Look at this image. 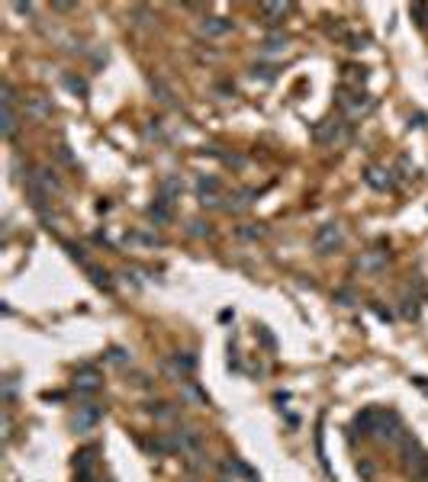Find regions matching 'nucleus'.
I'll return each mask as SVG.
<instances>
[{
	"instance_id": "obj_11",
	"label": "nucleus",
	"mask_w": 428,
	"mask_h": 482,
	"mask_svg": "<svg viewBox=\"0 0 428 482\" xmlns=\"http://www.w3.org/2000/svg\"><path fill=\"white\" fill-rule=\"evenodd\" d=\"M177 196H181V181H177V177H161V183H158V200H164V203L174 206Z\"/></svg>"
},
{
	"instance_id": "obj_25",
	"label": "nucleus",
	"mask_w": 428,
	"mask_h": 482,
	"mask_svg": "<svg viewBox=\"0 0 428 482\" xmlns=\"http://www.w3.org/2000/svg\"><path fill=\"white\" fill-rule=\"evenodd\" d=\"M409 13L415 16V23H419V26H428V7H425V4H413V7H409Z\"/></svg>"
},
{
	"instance_id": "obj_21",
	"label": "nucleus",
	"mask_w": 428,
	"mask_h": 482,
	"mask_svg": "<svg viewBox=\"0 0 428 482\" xmlns=\"http://www.w3.org/2000/svg\"><path fill=\"white\" fill-rule=\"evenodd\" d=\"M30 116H36V119H48V116H52V103H46L42 97H32L30 100Z\"/></svg>"
},
{
	"instance_id": "obj_8",
	"label": "nucleus",
	"mask_w": 428,
	"mask_h": 482,
	"mask_svg": "<svg viewBox=\"0 0 428 482\" xmlns=\"http://www.w3.org/2000/svg\"><path fill=\"white\" fill-rule=\"evenodd\" d=\"M100 386L103 383H100V373L93 367H81L74 373V389L81 392V396H91V392H97Z\"/></svg>"
},
{
	"instance_id": "obj_26",
	"label": "nucleus",
	"mask_w": 428,
	"mask_h": 482,
	"mask_svg": "<svg viewBox=\"0 0 428 482\" xmlns=\"http://www.w3.org/2000/svg\"><path fill=\"white\" fill-rule=\"evenodd\" d=\"M65 87H68V91H74V93H87V84L81 81V77H74V74L65 77Z\"/></svg>"
},
{
	"instance_id": "obj_14",
	"label": "nucleus",
	"mask_w": 428,
	"mask_h": 482,
	"mask_svg": "<svg viewBox=\"0 0 428 482\" xmlns=\"http://www.w3.org/2000/svg\"><path fill=\"white\" fill-rule=\"evenodd\" d=\"M364 181L370 183L374 190H390L393 187V177H390V171H380V167H370V171L364 174Z\"/></svg>"
},
{
	"instance_id": "obj_28",
	"label": "nucleus",
	"mask_w": 428,
	"mask_h": 482,
	"mask_svg": "<svg viewBox=\"0 0 428 482\" xmlns=\"http://www.w3.org/2000/svg\"><path fill=\"white\" fill-rule=\"evenodd\" d=\"M4 399H7V405H13V399H16V379L13 377L4 379Z\"/></svg>"
},
{
	"instance_id": "obj_32",
	"label": "nucleus",
	"mask_w": 428,
	"mask_h": 482,
	"mask_svg": "<svg viewBox=\"0 0 428 482\" xmlns=\"http://www.w3.org/2000/svg\"><path fill=\"white\" fill-rule=\"evenodd\" d=\"M13 10H16V13H26V16L32 13V7H30V4H13Z\"/></svg>"
},
{
	"instance_id": "obj_17",
	"label": "nucleus",
	"mask_w": 428,
	"mask_h": 482,
	"mask_svg": "<svg viewBox=\"0 0 428 482\" xmlns=\"http://www.w3.org/2000/svg\"><path fill=\"white\" fill-rule=\"evenodd\" d=\"M0 129H4V138L16 136V110L13 106H0Z\"/></svg>"
},
{
	"instance_id": "obj_3",
	"label": "nucleus",
	"mask_w": 428,
	"mask_h": 482,
	"mask_svg": "<svg viewBox=\"0 0 428 482\" xmlns=\"http://www.w3.org/2000/svg\"><path fill=\"white\" fill-rule=\"evenodd\" d=\"M342 241H344V228L338 226V222H329V226H322L319 232L313 235V245H316L319 254H332Z\"/></svg>"
},
{
	"instance_id": "obj_9",
	"label": "nucleus",
	"mask_w": 428,
	"mask_h": 482,
	"mask_svg": "<svg viewBox=\"0 0 428 482\" xmlns=\"http://www.w3.org/2000/svg\"><path fill=\"white\" fill-rule=\"evenodd\" d=\"M342 106H344V113L351 116V119H358V116H367L370 110L377 106V100L370 97V93H358V100L351 97H342Z\"/></svg>"
},
{
	"instance_id": "obj_23",
	"label": "nucleus",
	"mask_w": 428,
	"mask_h": 482,
	"mask_svg": "<svg viewBox=\"0 0 428 482\" xmlns=\"http://www.w3.org/2000/svg\"><path fill=\"white\" fill-rule=\"evenodd\" d=\"M174 360H177V367H181V377H183V373H193V370H197V357H193V354H177Z\"/></svg>"
},
{
	"instance_id": "obj_30",
	"label": "nucleus",
	"mask_w": 428,
	"mask_h": 482,
	"mask_svg": "<svg viewBox=\"0 0 428 482\" xmlns=\"http://www.w3.org/2000/svg\"><path fill=\"white\" fill-rule=\"evenodd\" d=\"M107 360H110V363H126V360H129V357H126V351H119V347H113V351H110V354H107Z\"/></svg>"
},
{
	"instance_id": "obj_6",
	"label": "nucleus",
	"mask_w": 428,
	"mask_h": 482,
	"mask_svg": "<svg viewBox=\"0 0 428 482\" xmlns=\"http://www.w3.org/2000/svg\"><path fill=\"white\" fill-rule=\"evenodd\" d=\"M229 32H232V20H226V16H203L200 20V36L219 39V36H229Z\"/></svg>"
},
{
	"instance_id": "obj_19",
	"label": "nucleus",
	"mask_w": 428,
	"mask_h": 482,
	"mask_svg": "<svg viewBox=\"0 0 428 482\" xmlns=\"http://www.w3.org/2000/svg\"><path fill=\"white\" fill-rule=\"evenodd\" d=\"M87 273H91V283H93V287H97V289H107V293H110V289H113V280H110V273L107 271H100V267H87Z\"/></svg>"
},
{
	"instance_id": "obj_7",
	"label": "nucleus",
	"mask_w": 428,
	"mask_h": 482,
	"mask_svg": "<svg viewBox=\"0 0 428 482\" xmlns=\"http://www.w3.org/2000/svg\"><path fill=\"white\" fill-rule=\"evenodd\" d=\"M316 142H344V136H348V126L338 119H329L322 122V126H316Z\"/></svg>"
},
{
	"instance_id": "obj_15",
	"label": "nucleus",
	"mask_w": 428,
	"mask_h": 482,
	"mask_svg": "<svg viewBox=\"0 0 428 482\" xmlns=\"http://www.w3.org/2000/svg\"><path fill=\"white\" fill-rule=\"evenodd\" d=\"M32 177H36V181L42 183V187L48 190V193H58V190H61V181L55 177L52 167H36V174H32Z\"/></svg>"
},
{
	"instance_id": "obj_1",
	"label": "nucleus",
	"mask_w": 428,
	"mask_h": 482,
	"mask_svg": "<svg viewBox=\"0 0 428 482\" xmlns=\"http://www.w3.org/2000/svg\"><path fill=\"white\" fill-rule=\"evenodd\" d=\"M399 463H403V469H409L415 479H428V453L422 450V444L415 437H409V434L403 437V444H399Z\"/></svg>"
},
{
	"instance_id": "obj_12",
	"label": "nucleus",
	"mask_w": 428,
	"mask_h": 482,
	"mask_svg": "<svg viewBox=\"0 0 428 482\" xmlns=\"http://www.w3.org/2000/svg\"><path fill=\"white\" fill-rule=\"evenodd\" d=\"M254 196H258L254 190H238V193H232V196H229V203H226V209H229V212H245L248 206L254 203Z\"/></svg>"
},
{
	"instance_id": "obj_29",
	"label": "nucleus",
	"mask_w": 428,
	"mask_h": 482,
	"mask_svg": "<svg viewBox=\"0 0 428 482\" xmlns=\"http://www.w3.org/2000/svg\"><path fill=\"white\" fill-rule=\"evenodd\" d=\"M152 91L158 93V100H161V103H171V100H174V97H171V91H168V87H164V84H161V81H152Z\"/></svg>"
},
{
	"instance_id": "obj_2",
	"label": "nucleus",
	"mask_w": 428,
	"mask_h": 482,
	"mask_svg": "<svg viewBox=\"0 0 428 482\" xmlns=\"http://www.w3.org/2000/svg\"><path fill=\"white\" fill-rule=\"evenodd\" d=\"M374 437L383 441V444H403V422H399L396 412H383L380 408V418H377V428H374Z\"/></svg>"
},
{
	"instance_id": "obj_13",
	"label": "nucleus",
	"mask_w": 428,
	"mask_h": 482,
	"mask_svg": "<svg viewBox=\"0 0 428 482\" xmlns=\"http://www.w3.org/2000/svg\"><path fill=\"white\" fill-rule=\"evenodd\" d=\"M93 467H97V450H81L74 457L77 476H93Z\"/></svg>"
},
{
	"instance_id": "obj_20",
	"label": "nucleus",
	"mask_w": 428,
	"mask_h": 482,
	"mask_svg": "<svg viewBox=\"0 0 428 482\" xmlns=\"http://www.w3.org/2000/svg\"><path fill=\"white\" fill-rule=\"evenodd\" d=\"M287 46H290V39L283 36V32H277V36H271L268 42H264V48H261V52H264V55H277V52H287Z\"/></svg>"
},
{
	"instance_id": "obj_18",
	"label": "nucleus",
	"mask_w": 428,
	"mask_h": 482,
	"mask_svg": "<svg viewBox=\"0 0 428 482\" xmlns=\"http://www.w3.org/2000/svg\"><path fill=\"white\" fill-rule=\"evenodd\" d=\"M383 264H387V251H367V254L358 261L361 271H380Z\"/></svg>"
},
{
	"instance_id": "obj_24",
	"label": "nucleus",
	"mask_w": 428,
	"mask_h": 482,
	"mask_svg": "<svg viewBox=\"0 0 428 482\" xmlns=\"http://www.w3.org/2000/svg\"><path fill=\"white\" fill-rule=\"evenodd\" d=\"M65 251H68L71 257H74L77 264H84V267H91V261H87V254H84V248L81 245H71V241H65Z\"/></svg>"
},
{
	"instance_id": "obj_22",
	"label": "nucleus",
	"mask_w": 428,
	"mask_h": 482,
	"mask_svg": "<svg viewBox=\"0 0 428 482\" xmlns=\"http://www.w3.org/2000/svg\"><path fill=\"white\" fill-rule=\"evenodd\" d=\"M187 235H193V238H209V235H213V228H209V222L193 219V222H187Z\"/></svg>"
},
{
	"instance_id": "obj_4",
	"label": "nucleus",
	"mask_w": 428,
	"mask_h": 482,
	"mask_svg": "<svg viewBox=\"0 0 428 482\" xmlns=\"http://www.w3.org/2000/svg\"><path fill=\"white\" fill-rule=\"evenodd\" d=\"M100 418H103V408L93 405V402H84V405H77V412H74V418H71V424H74L77 434H91V431L100 424Z\"/></svg>"
},
{
	"instance_id": "obj_16",
	"label": "nucleus",
	"mask_w": 428,
	"mask_h": 482,
	"mask_svg": "<svg viewBox=\"0 0 428 482\" xmlns=\"http://www.w3.org/2000/svg\"><path fill=\"white\" fill-rule=\"evenodd\" d=\"M290 10H293V4H261V13L268 16V23H280Z\"/></svg>"
},
{
	"instance_id": "obj_27",
	"label": "nucleus",
	"mask_w": 428,
	"mask_h": 482,
	"mask_svg": "<svg viewBox=\"0 0 428 482\" xmlns=\"http://www.w3.org/2000/svg\"><path fill=\"white\" fill-rule=\"evenodd\" d=\"M264 232H268V228H261V226H242L238 228L242 238H264Z\"/></svg>"
},
{
	"instance_id": "obj_10",
	"label": "nucleus",
	"mask_w": 428,
	"mask_h": 482,
	"mask_svg": "<svg viewBox=\"0 0 428 482\" xmlns=\"http://www.w3.org/2000/svg\"><path fill=\"white\" fill-rule=\"evenodd\" d=\"M145 212H148V219H152L155 226H168V222H171V216H174V206H171V203H164V200H155V203L148 206Z\"/></svg>"
},
{
	"instance_id": "obj_31",
	"label": "nucleus",
	"mask_w": 428,
	"mask_h": 482,
	"mask_svg": "<svg viewBox=\"0 0 428 482\" xmlns=\"http://www.w3.org/2000/svg\"><path fill=\"white\" fill-rule=\"evenodd\" d=\"M348 42H351V48H364L367 42H370V39H367V36H351Z\"/></svg>"
},
{
	"instance_id": "obj_5",
	"label": "nucleus",
	"mask_w": 428,
	"mask_h": 482,
	"mask_svg": "<svg viewBox=\"0 0 428 482\" xmlns=\"http://www.w3.org/2000/svg\"><path fill=\"white\" fill-rule=\"evenodd\" d=\"M219 190H222V183H219V177H197V200L203 206H219Z\"/></svg>"
}]
</instances>
